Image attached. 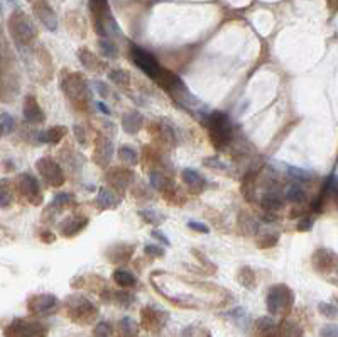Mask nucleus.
Instances as JSON below:
<instances>
[{"label": "nucleus", "mask_w": 338, "mask_h": 337, "mask_svg": "<svg viewBox=\"0 0 338 337\" xmlns=\"http://www.w3.org/2000/svg\"><path fill=\"white\" fill-rule=\"evenodd\" d=\"M237 280H239V283L242 286H245L247 290H252L255 286V273L252 271L249 266H244V268L239 269V275H237Z\"/></svg>", "instance_id": "nucleus-32"}, {"label": "nucleus", "mask_w": 338, "mask_h": 337, "mask_svg": "<svg viewBox=\"0 0 338 337\" xmlns=\"http://www.w3.org/2000/svg\"><path fill=\"white\" fill-rule=\"evenodd\" d=\"M78 58L80 61H82V64L87 70H90V72H105L107 70V63L102 61L98 56H95L93 53H90L88 49H80L78 51Z\"/></svg>", "instance_id": "nucleus-20"}, {"label": "nucleus", "mask_w": 338, "mask_h": 337, "mask_svg": "<svg viewBox=\"0 0 338 337\" xmlns=\"http://www.w3.org/2000/svg\"><path fill=\"white\" fill-rule=\"evenodd\" d=\"M119 330L120 334H122V337H137L139 325L137 322L130 319V317H124V319H120L119 322Z\"/></svg>", "instance_id": "nucleus-31"}, {"label": "nucleus", "mask_w": 338, "mask_h": 337, "mask_svg": "<svg viewBox=\"0 0 338 337\" xmlns=\"http://www.w3.org/2000/svg\"><path fill=\"white\" fill-rule=\"evenodd\" d=\"M7 337H46V329L41 324L17 319L6 330Z\"/></svg>", "instance_id": "nucleus-9"}, {"label": "nucleus", "mask_w": 338, "mask_h": 337, "mask_svg": "<svg viewBox=\"0 0 338 337\" xmlns=\"http://www.w3.org/2000/svg\"><path fill=\"white\" fill-rule=\"evenodd\" d=\"M114 281L119 286H122V288H130V286H134L137 283V278H135L134 273H130L129 269L119 268L114 271Z\"/></svg>", "instance_id": "nucleus-28"}, {"label": "nucleus", "mask_w": 338, "mask_h": 337, "mask_svg": "<svg viewBox=\"0 0 338 337\" xmlns=\"http://www.w3.org/2000/svg\"><path fill=\"white\" fill-rule=\"evenodd\" d=\"M59 307V300L56 295L39 293L32 295L27 301V310L34 315H49Z\"/></svg>", "instance_id": "nucleus-10"}, {"label": "nucleus", "mask_w": 338, "mask_h": 337, "mask_svg": "<svg viewBox=\"0 0 338 337\" xmlns=\"http://www.w3.org/2000/svg\"><path fill=\"white\" fill-rule=\"evenodd\" d=\"M188 227L196 230V232H201V234H210V227L203 222H196V220H190L188 222Z\"/></svg>", "instance_id": "nucleus-46"}, {"label": "nucleus", "mask_w": 338, "mask_h": 337, "mask_svg": "<svg viewBox=\"0 0 338 337\" xmlns=\"http://www.w3.org/2000/svg\"><path fill=\"white\" fill-rule=\"evenodd\" d=\"M201 124L208 130L211 144L216 149H223L234 138V124H232V119L229 115L223 112H218V110L208 112L201 119Z\"/></svg>", "instance_id": "nucleus-1"}, {"label": "nucleus", "mask_w": 338, "mask_h": 337, "mask_svg": "<svg viewBox=\"0 0 338 337\" xmlns=\"http://www.w3.org/2000/svg\"><path fill=\"white\" fill-rule=\"evenodd\" d=\"M144 251L151 258H163L164 256V248H161L159 244H145Z\"/></svg>", "instance_id": "nucleus-42"}, {"label": "nucleus", "mask_w": 338, "mask_h": 337, "mask_svg": "<svg viewBox=\"0 0 338 337\" xmlns=\"http://www.w3.org/2000/svg\"><path fill=\"white\" fill-rule=\"evenodd\" d=\"M88 225V217L85 215H69L59 224V234L63 238H73V235L80 234L82 230Z\"/></svg>", "instance_id": "nucleus-16"}, {"label": "nucleus", "mask_w": 338, "mask_h": 337, "mask_svg": "<svg viewBox=\"0 0 338 337\" xmlns=\"http://www.w3.org/2000/svg\"><path fill=\"white\" fill-rule=\"evenodd\" d=\"M16 188L17 192L22 195V198L29 202L31 205H41L43 204V193L41 187H39L37 180L32 177L31 173H21L16 180Z\"/></svg>", "instance_id": "nucleus-8"}, {"label": "nucleus", "mask_w": 338, "mask_h": 337, "mask_svg": "<svg viewBox=\"0 0 338 337\" xmlns=\"http://www.w3.org/2000/svg\"><path fill=\"white\" fill-rule=\"evenodd\" d=\"M286 172L289 175V178L292 180H310L311 178V173L306 172V170H301V168H294V166H286Z\"/></svg>", "instance_id": "nucleus-39"}, {"label": "nucleus", "mask_w": 338, "mask_h": 337, "mask_svg": "<svg viewBox=\"0 0 338 337\" xmlns=\"http://www.w3.org/2000/svg\"><path fill=\"white\" fill-rule=\"evenodd\" d=\"M181 180H183V183L188 187L191 193H201L206 187L205 177H201L198 172H195L191 168H186L181 172Z\"/></svg>", "instance_id": "nucleus-17"}, {"label": "nucleus", "mask_w": 338, "mask_h": 337, "mask_svg": "<svg viewBox=\"0 0 338 337\" xmlns=\"http://www.w3.org/2000/svg\"><path fill=\"white\" fill-rule=\"evenodd\" d=\"M63 92L69 98L77 109H85L90 102L88 97V85L83 75L80 73H68L63 78Z\"/></svg>", "instance_id": "nucleus-4"}, {"label": "nucleus", "mask_w": 338, "mask_h": 337, "mask_svg": "<svg viewBox=\"0 0 338 337\" xmlns=\"http://www.w3.org/2000/svg\"><path fill=\"white\" fill-rule=\"evenodd\" d=\"M108 78L112 80L115 85L119 87H129L130 85V75L122 68H114L108 72Z\"/></svg>", "instance_id": "nucleus-34"}, {"label": "nucleus", "mask_w": 338, "mask_h": 337, "mask_svg": "<svg viewBox=\"0 0 338 337\" xmlns=\"http://www.w3.org/2000/svg\"><path fill=\"white\" fill-rule=\"evenodd\" d=\"M129 56H130V61H132L140 72L147 75L149 78L153 80L158 78V75L161 73V64L149 51H145V49L139 46H130Z\"/></svg>", "instance_id": "nucleus-7"}, {"label": "nucleus", "mask_w": 338, "mask_h": 337, "mask_svg": "<svg viewBox=\"0 0 338 337\" xmlns=\"http://www.w3.org/2000/svg\"><path fill=\"white\" fill-rule=\"evenodd\" d=\"M335 283H338V281H335Z\"/></svg>", "instance_id": "nucleus-51"}, {"label": "nucleus", "mask_w": 338, "mask_h": 337, "mask_svg": "<svg viewBox=\"0 0 338 337\" xmlns=\"http://www.w3.org/2000/svg\"><path fill=\"white\" fill-rule=\"evenodd\" d=\"M12 192H9V188H7V182L4 180L2 182V207L6 209V207H9V204L12 202Z\"/></svg>", "instance_id": "nucleus-47"}, {"label": "nucleus", "mask_w": 338, "mask_h": 337, "mask_svg": "<svg viewBox=\"0 0 338 337\" xmlns=\"http://www.w3.org/2000/svg\"><path fill=\"white\" fill-rule=\"evenodd\" d=\"M108 183L115 192H124L134 182V173L129 168H112L108 172Z\"/></svg>", "instance_id": "nucleus-15"}, {"label": "nucleus", "mask_w": 338, "mask_h": 337, "mask_svg": "<svg viewBox=\"0 0 338 337\" xmlns=\"http://www.w3.org/2000/svg\"><path fill=\"white\" fill-rule=\"evenodd\" d=\"M73 130H74V136H77L78 143L83 144V146L87 144V132H85V129L82 127V125H74Z\"/></svg>", "instance_id": "nucleus-48"}, {"label": "nucleus", "mask_w": 338, "mask_h": 337, "mask_svg": "<svg viewBox=\"0 0 338 337\" xmlns=\"http://www.w3.org/2000/svg\"><path fill=\"white\" fill-rule=\"evenodd\" d=\"M68 129L64 125H53L48 130H43V132L36 134V141L37 143H44V144H58L66 138Z\"/></svg>", "instance_id": "nucleus-18"}, {"label": "nucleus", "mask_w": 338, "mask_h": 337, "mask_svg": "<svg viewBox=\"0 0 338 337\" xmlns=\"http://www.w3.org/2000/svg\"><path fill=\"white\" fill-rule=\"evenodd\" d=\"M284 197H286L287 202H291L294 205H299V204H303L306 200V192H305V188H303L299 183L294 182V183H291L289 187L286 188Z\"/></svg>", "instance_id": "nucleus-27"}, {"label": "nucleus", "mask_w": 338, "mask_h": 337, "mask_svg": "<svg viewBox=\"0 0 338 337\" xmlns=\"http://www.w3.org/2000/svg\"><path fill=\"white\" fill-rule=\"evenodd\" d=\"M139 215L142 217L144 222L153 224V225H159V224L164 222V215L161 214V212H158V210H154V209H144V210H140Z\"/></svg>", "instance_id": "nucleus-35"}, {"label": "nucleus", "mask_w": 338, "mask_h": 337, "mask_svg": "<svg viewBox=\"0 0 338 337\" xmlns=\"http://www.w3.org/2000/svg\"><path fill=\"white\" fill-rule=\"evenodd\" d=\"M36 168H37L39 175L44 178V182H46L49 187L58 188L66 182V177H64L63 168L51 158V156H44V158L37 159Z\"/></svg>", "instance_id": "nucleus-6"}, {"label": "nucleus", "mask_w": 338, "mask_h": 337, "mask_svg": "<svg viewBox=\"0 0 338 337\" xmlns=\"http://www.w3.org/2000/svg\"><path fill=\"white\" fill-rule=\"evenodd\" d=\"M161 317H168L166 312H161L154 307H145L142 310V319H144V325L145 329H153V327H163L166 320H161Z\"/></svg>", "instance_id": "nucleus-23"}, {"label": "nucleus", "mask_w": 338, "mask_h": 337, "mask_svg": "<svg viewBox=\"0 0 338 337\" xmlns=\"http://www.w3.org/2000/svg\"><path fill=\"white\" fill-rule=\"evenodd\" d=\"M119 159L127 166H135L139 163V153L135 151L132 146H120L119 149Z\"/></svg>", "instance_id": "nucleus-30"}, {"label": "nucleus", "mask_w": 338, "mask_h": 337, "mask_svg": "<svg viewBox=\"0 0 338 337\" xmlns=\"http://www.w3.org/2000/svg\"><path fill=\"white\" fill-rule=\"evenodd\" d=\"M9 31H11V36L14 38V41H16L19 48L29 46L37 38L36 26L31 21V17L26 16V12L22 11H16L11 14V17H9Z\"/></svg>", "instance_id": "nucleus-2"}, {"label": "nucleus", "mask_w": 338, "mask_h": 337, "mask_svg": "<svg viewBox=\"0 0 338 337\" xmlns=\"http://www.w3.org/2000/svg\"><path fill=\"white\" fill-rule=\"evenodd\" d=\"M145 119L144 115L137 112V110H130L122 115V129L127 134H137L140 129L144 127Z\"/></svg>", "instance_id": "nucleus-19"}, {"label": "nucleus", "mask_w": 338, "mask_h": 337, "mask_svg": "<svg viewBox=\"0 0 338 337\" xmlns=\"http://www.w3.org/2000/svg\"><path fill=\"white\" fill-rule=\"evenodd\" d=\"M93 88L97 90V93L100 95V97H103V98H107L108 95H110V90H108V87H107V83L102 82V80H95V82H93Z\"/></svg>", "instance_id": "nucleus-43"}, {"label": "nucleus", "mask_w": 338, "mask_h": 337, "mask_svg": "<svg viewBox=\"0 0 338 337\" xmlns=\"http://www.w3.org/2000/svg\"><path fill=\"white\" fill-rule=\"evenodd\" d=\"M114 330L110 322H100V324L95 327V337H112Z\"/></svg>", "instance_id": "nucleus-40"}, {"label": "nucleus", "mask_w": 338, "mask_h": 337, "mask_svg": "<svg viewBox=\"0 0 338 337\" xmlns=\"http://www.w3.org/2000/svg\"><path fill=\"white\" fill-rule=\"evenodd\" d=\"M153 238H154L156 241H159V243L163 244V246H169V244H171L169 239L166 238V235L161 232V230H153Z\"/></svg>", "instance_id": "nucleus-49"}, {"label": "nucleus", "mask_w": 338, "mask_h": 337, "mask_svg": "<svg viewBox=\"0 0 338 337\" xmlns=\"http://www.w3.org/2000/svg\"><path fill=\"white\" fill-rule=\"evenodd\" d=\"M279 241V234L276 230H264V232L257 234L255 243L260 249H267V248H274Z\"/></svg>", "instance_id": "nucleus-29"}, {"label": "nucleus", "mask_w": 338, "mask_h": 337, "mask_svg": "<svg viewBox=\"0 0 338 337\" xmlns=\"http://www.w3.org/2000/svg\"><path fill=\"white\" fill-rule=\"evenodd\" d=\"M97 204L100 205V209H117L120 204V197L117 195V192L112 188H100L98 195H97Z\"/></svg>", "instance_id": "nucleus-21"}, {"label": "nucleus", "mask_w": 338, "mask_h": 337, "mask_svg": "<svg viewBox=\"0 0 338 337\" xmlns=\"http://www.w3.org/2000/svg\"><path fill=\"white\" fill-rule=\"evenodd\" d=\"M311 263L318 273H330L338 266V254L330 249H318L313 254Z\"/></svg>", "instance_id": "nucleus-13"}, {"label": "nucleus", "mask_w": 338, "mask_h": 337, "mask_svg": "<svg viewBox=\"0 0 338 337\" xmlns=\"http://www.w3.org/2000/svg\"><path fill=\"white\" fill-rule=\"evenodd\" d=\"M115 298H117V301H119L120 305L129 307L130 304H132L134 296L130 295V293H127V291H119V293H115Z\"/></svg>", "instance_id": "nucleus-45"}, {"label": "nucleus", "mask_w": 338, "mask_h": 337, "mask_svg": "<svg viewBox=\"0 0 338 337\" xmlns=\"http://www.w3.org/2000/svg\"><path fill=\"white\" fill-rule=\"evenodd\" d=\"M22 114H24V119H26L29 124H43L44 120H46V114H44L43 107L39 105L34 95H27V97L24 98Z\"/></svg>", "instance_id": "nucleus-14"}, {"label": "nucleus", "mask_w": 338, "mask_h": 337, "mask_svg": "<svg viewBox=\"0 0 338 337\" xmlns=\"http://www.w3.org/2000/svg\"><path fill=\"white\" fill-rule=\"evenodd\" d=\"M135 251V246L130 244H115L107 251V256L110 258L112 263H120V261H129L132 258Z\"/></svg>", "instance_id": "nucleus-22"}, {"label": "nucleus", "mask_w": 338, "mask_h": 337, "mask_svg": "<svg viewBox=\"0 0 338 337\" xmlns=\"http://www.w3.org/2000/svg\"><path fill=\"white\" fill-rule=\"evenodd\" d=\"M95 107H97V109L100 110V112L105 114V115H110V114H112V112H110V109H108V105H105L103 102H97V104H95Z\"/></svg>", "instance_id": "nucleus-50"}, {"label": "nucleus", "mask_w": 338, "mask_h": 337, "mask_svg": "<svg viewBox=\"0 0 338 337\" xmlns=\"http://www.w3.org/2000/svg\"><path fill=\"white\" fill-rule=\"evenodd\" d=\"M239 230L240 234L245 235H257L259 232V224L254 215L247 214V212H240L239 214Z\"/></svg>", "instance_id": "nucleus-24"}, {"label": "nucleus", "mask_w": 338, "mask_h": 337, "mask_svg": "<svg viewBox=\"0 0 338 337\" xmlns=\"http://www.w3.org/2000/svg\"><path fill=\"white\" fill-rule=\"evenodd\" d=\"M149 182H151V185H153V188L159 190V192H169V190L173 188L171 178L166 177L163 172H151Z\"/></svg>", "instance_id": "nucleus-26"}, {"label": "nucleus", "mask_w": 338, "mask_h": 337, "mask_svg": "<svg viewBox=\"0 0 338 337\" xmlns=\"http://www.w3.org/2000/svg\"><path fill=\"white\" fill-rule=\"evenodd\" d=\"M313 224H315V217L313 215H303L299 217L296 224V229L299 230V232H306V230H310L313 227Z\"/></svg>", "instance_id": "nucleus-41"}, {"label": "nucleus", "mask_w": 338, "mask_h": 337, "mask_svg": "<svg viewBox=\"0 0 338 337\" xmlns=\"http://www.w3.org/2000/svg\"><path fill=\"white\" fill-rule=\"evenodd\" d=\"M114 154V143L112 138L108 134H98V138L95 139V151H93V159L98 166H108L110 158Z\"/></svg>", "instance_id": "nucleus-11"}, {"label": "nucleus", "mask_w": 338, "mask_h": 337, "mask_svg": "<svg viewBox=\"0 0 338 337\" xmlns=\"http://www.w3.org/2000/svg\"><path fill=\"white\" fill-rule=\"evenodd\" d=\"M205 166L210 170H213V172H218V173H229V164H225L223 161L218 159V158H205Z\"/></svg>", "instance_id": "nucleus-37"}, {"label": "nucleus", "mask_w": 338, "mask_h": 337, "mask_svg": "<svg viewBox=\"0 0 338 337\" xmlns=\"http://www.w3.org/2000/svg\"><path fill=\"white\" fill-rule=\"evenodd\" d=\"M294 305V293L287 285H272L266 296V307L271 315H287Z\"/></svg>", "instance_id": "nucleus-3"}, {"label": "nucleus", "mask_w": 338, "mask_h": 337, "mask_svg": "<svg viewBox=\"0 0 338 337\" xmlns=\"http://www.w3.org/2000/svg\"><path fill=\"white\" fill-rule=\"evenodd\" d=\"M318 312H320L321 315H325L326 319H336L338 317V307L333 304H328V301L318 304Z\"/></svg>", "instance_id": "nucleus-38"}, {"label": "nucleus", "mask_w": 338, "mask_h": 337, "mask_svg": "<svg viewBox=\"0 0 338 337\" xmlns=\"http://www.w3.org/2000/svg\"><path fill=\"white\" fill-rule=\"evenodd\" d=\"M32 9H34L36 17L39 19V22H41L48 31H56L58 29V16H56V12H54V9L49 6L46 0H36Z\"/></svg>", "instance_id": "nucleus-12"}, {"label": "nucleus", "mask_w": 338, "mask_h": 337, "mask_svg": "<svg viewBox=\"0 0 338 337\" xmlns=\"http://www.w3.org/2000/svg\"><path fill=\"white\" fill-rule=\"evenodd\" d=\"M260 205H262V209L264 210H267V212H277L281 207H282V198H281V195L277 193V192H266L264 195H262V198H260Z\"/></svg>", "instance_id": "nucleus-25"}, {"label": "nucleus", "mask_w": 338, "mask_h": 337, "mask_svg": "<svg viewBox=\"0 0 338 337\" xmlns=\"http://www.w3.org/2000/svg\"><path fill=\"white\" fill-rule=\"evenodd\" d=\"M66 309H68L69 317H71L74 322H83V324H87V322L95 319L97 314H98L97 307H95L92 301H90L87 296H83V295H71V296H68Z\"/></svg>", "instance_id": "nucleus-5"}, {"label": "nucleus", "mask_w": 338, "mask_h": 337, "mask_svg": "<svg viewBox=\"0 0 338 337\" xmlns=\"http://www.w3.org/2000/svg\"><path fill=\"white\" fill-rule=\"evenodd\" d=\"M320 335L321 337H338V325H335V324L323 325L320 330Z\"/></svg>", "instance_id": "nucleus-44"}, {"label": "nucleus", "mask_w": 338, "mask_h": 337, "mask_svg": "<svg viewBox=\"0 0 338 337\" xmlns=\"http://www.w3.org/2000/svg\"><path fill=\"white\" fill-rule=\"evenodd\" d=\"M0 120H2V136H9L16 130V119L9 112H2Z\"/></svg>", "instance_id": "nucleus-36"}, {"label": "nucleus", "mask_w": 338, "mask_h": 337, "mask_svg": "<svg viewBox=\"0 0 338 337\" xmlns=\"http://www.w3.org/2000/svg\"><path fill=\"white\" fill-rule=\"evenodd\" d=\"M98 48H100V53H102V56L105 58H110V59H115L117 58V46L112 43V39L110 38H100L98 39Z\"/></svg>", "instance_id": "nucleus-33"}]
</instances>
